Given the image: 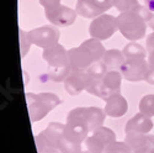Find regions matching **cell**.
I'll return each instance as SVG.
<instances>
[{"label":"cell","mask_w":154,"mask_h":153,"mask_svg":"<svg viewBox=\"0 0 154 153\" xmlns=\"http://www.w3.org/2000/svg\"><path fill=\"white\" fill-rule=\"evenodd\" d=\"M106 52L102 42L90 37L78 47L68 49V58L73 69H88L94 62L101 61Z\"/></svg>","instance_id":"1"},{"label":"cell","mask_w":154,"mask_h":153,"mask_svg":"<svg viewBox=\"0 0 154 153\" xmlns=\"http://www.w3.org/2000/svg\"><path fill=\"white\" fill-rule=\"evenodd\" d=\"M43 61L47 62V75L53 82H64L72 72V66L68 58V51L60 43H56L43 49Z\"/></svg>","instance_id":"2"},{"label":"cell","mask_w":154,"mask_h":153,"mask_svg":"<svg viewBox=\"0 0 154 153\" xmlns=\"http://www.w3.org/2000/svg\"><path fill=\"white\" fill-rule=\"evenodd\" d=\"M26 103L31 122H37L57 108L62 100L53 93H26Z\"/></svg>","instance_id":"3"},{"label":"cell","mask_w":154,"mask_h":153,"mask_svg":"<svg viewBox=\"0 0 154 153\" xmlns=\"http://www.w3.org/2000/svg\"><path fill=\"white\" fill-rule=\"evenodd\" d=\"M116 19L119 31L128 41H138L146 36L147 21L143 17H140L137 12H120V15L116 16Z\"/></svg>","instance_id":"4"},{"label":"cell","mask_w":154,"mask_h":153,"mask_svg":"<svg viewBox=\"0 0 154 153\" xmlns=\"http://www.w3.org/2000/svg\"><path fill=\"white\" fill-rule=\"evenodd\" d=\"M106 116L107 115L105 114V110H102L97 106L75 108L68 112L67 120H74L85 125L91 133L94 130L104 126Z\"/></svg>","instance_id":"5"},{"label":"cell","mask_w":154,"mask_h":153,"mask_svg":"<svg viewBox=\"0 0 154 153\" xmlns=\"http://www.w3.org/2000/svg\"><path fill=\"white\" fill-rule=\"evenodd\" d=\"M119 31L117 27V19L109 15L102 14L95 19H93L90 26H89V35L93 38H97L100 41L109 40L115 32Z\"/></svg>","instance_id":"6"},{"label":"cell","mask_w":154,"mask_h":153,"mask_svg":"<svg viewBox=\"0 0 154 153\" xmlns=\"http://www.w3.org/2000/svg\"><path fill=\"white\" fill-rule=\"evenodd\" d=\"M116 141V133L111 129L101 126L94 130L85 139L86 149L94 153H104L106 147Z\"/></svg>","instance_id":"7"},{"label":"cell","mask_w":154,"mask_h":153,"mask_svg":"<svg viewBox=\"0 0 154 153\" xmlns=\"http://www.w3.org/2000/svg\"><path fill=\"white\" fill-rule=\"evenodd\" d=\"M27 36L32 45L45 49V48H48L51 46L58 43L60 33L57 26H47L46 25V26H41V27H37V29L29 31Z\"/></svg>","instance_id":"8"},{"label":"cell","mask_w":154,"mask_h":153,"mask_svg":"<svg viewBox=\"0 0 154 153\" xmlns=\"http://www.w3.org/2000/svg\"><path fill=\"white\" fill-rule=\"evenodd\" d=\"M113 6V0H78L75 10L85 19H95Z\"/></svg>","instance_id":"9"},{"label":"cell","mask_w":154,"mask_h":153,"mask_svg":"<svg viewBox=\"0 0 154 153\" xmlns=\"http://www.w3.org/2000/svg\"><path fill=\"white\" fill-rule=\"evenodd\" d=\"M148 69L149 64L146 59H126L120 68V72L123 79L137 83L144 80Z\"/></svg>","instance_id":"10"},{"label":"cell","mask_w":154,"mask_h":153,"mask_svg":"<svg viewBox=\"0 0 154 153\" xmlns=\"http://www.w3.org/2000/svg\"><path fill=\"white\" fill-rule=\"evenodd\" d=\"M46 19L57 27H68L73 25L76 20L78 12L74 9H70L68 6L59 5L56 9L45 11Z\"/></svg>","instance_id":"11"},{"label":"cell","mask_w":154,"mask_h":153,"mask_svg":"<svg viewBox=\"0 0 154 153\" xmlns=\"http://www.w3.org/2000/svg\"><path fill=\"white\" fill-rule=\"evenodd\" d=\"M90 75L86 73V69H73L68 78L64 80V88L69 95L75 96L79 95L82 92L86 90L90 82Z\"/></svg>","instance_id":"12"},{"label":"cell","mask_w":154,"mask_h":153,"mask_svg":"<svg viewBox=\"0 0 154 153\" xmlns=\"http://www.w3.org/2000/svg\"><path fill=\"white\" fill-rule=\"evenodd\" d=\"M64 126L60 122H49L43 131L35 136V142H41L59 148V142L64 133Z\"/></svg>","instance_id":"13"},{"label":"cell","mask_w":154,"mask_h":153,"mask_svg":"<svg viewBox=\"0 0 154 153\" xmlns=\"http://www.w3.org/2000/svg\"><path fill=\"white\" fill-rule=\"evenodd\" d=\"M125 142L132 148L133 153H150L154 149V135L130 132L126 133Z\"/></svg>","instance_id":"14"},{"label":"cell","mask_w":154,"mask_h":153,"mask_svg":"<svg viewBox=\"0 0 154 153\" xmlns=\"http://www.w3.org/2000/svg\"><path fill=\"white\" fill-rule=\"evenodd\" d=\"M122 74L120 70H109L101 79L102 82V100H107L115 94H121Z\"/></svg>","instance_id":"15"},{"label":"cell","mask_w":154,"mask_h":153,"mask_svg":"<svg viewBox=\"0 0 154 153\" xmlns=\"http://www.w3.org/2000/svg\"><path fill=\"white\" fill-rule=\"evenodd\" d=\"M89 135H90V131H89V129L85 125L74 120H67L66 126H64L63 136L68 138L69 141L82 145L83 142H85V139L88 138Z\"/></svg>","instance_id":"16"},{"label":"cell","mask_w":154,"mask_h":153,"mask_svg":"<svg viewBox=\"0 0 154 153\" xmlns=\"http://www.w3.org/2000/svg\"><path fill=\"white\" fill-rule=\"evenodd\" d=\"M154 127V123L152 119L147 115L138 112L133 117H131L127 121L125 126V132L130 133V132H137V133H149Z\"/></svg>","instance_id":"17"},{"label":"cell","mask_w":154,"mask_h":153,"mask_svg":"<svg viewBox=\"0 0 154 153\" xmlns=\"http://www.w3.org/2000/svg\"><path fill=\"white\" fill-rule=\"evenodd\" d=\"M105 105V114L110 117H122L128 110V103L123 95L115 94L110 96Z\"/></svg>","instance_id":"18"},{"label":"cell","mask_w":154,"mask_h":153,"mask_svg":"<svg viewBox=\"0 0 154 153\" xmlns=\"http://www.w3.org/2000/svg\"><path fill=\"white\" fill-rule=\"evenodd\" d=\"M101 61L106 64L109 70H120L121 66L126 61V57H125L122 51L112 48V49H107Z\"/></svg>","instance_id":"19"},{"label":"cell","mask_w":154,"mask_h":153,"mask_svg":"<svg viewBox=\"0 0 154 153\" xmlns=\"http://www.w3.org/2000/svg\"><path fill=\"white\" fill-rule=\"evenodd\" d=\"M122 52H123L126 59H146V57L148 56L147 48L139 43H136V42L127 43L123 47Z\"/></svg>","instance_id":"20"},{"label":"cell","mask_w":154,"mask_h":153,"mask_svg":"<svg viewBox=\"0 0 154 153\" xmlns=\"http://www.w3.org/2000/svg\"><path fill=\"white\" fill-rule=\"evenodd\" d=\"M107 72H109V68L106 67V64L102 61L94 62L93 64L86 69V73L90 75V78H94V79H102Z\"/></svg>","instance_id":"21"},{"label":"cell","mask_w":154,"mask_h":153,"mask_svg":"<svg viewBox=\"0 0 154 153\" xmlns=\"http://www.w3.org/2000/svg\"><path fill=\"white\" fill-rule=\"evenodd\" d=\"M139 112H142L149 117L154 116V94L144 95L139 101Z\"/></svg>","instance_id":"22"},{"label":"cell","mask_w":154,"mask_h":153,"mask_svg":"<svg viewBox=\"0 0 154 153\" xmlns=\"http://www.w3.org/2000/svg\"><path fill=\"white\" fill-rule=\"evenodd\" d=\"M59 151L60 153H82L83 149H82V145L74 143L63 136L59 142Z\"/></svg>","instance_id":"23"},{"label":"cell","mask_w":154,"mask_h":153,"mask_svg":"<svg viewBox=\"0 0 154 153\" xmlns=\"http://www.w3.org/2000/svg\"><path fill=\"white\" fill-rule=\"evenodd\" d=\"M104 153H133V151L126 142L115 141L106 147Z\"/></svg>","instance_id":"24"},{"label":"cell","mask_w":154,"mask_h":153,"mask_svg":"<svg viewBox=\"0 0 154 153\" xmlns=\"http://www.w3.org/2000/svg\"><path fill=\"white\" fill-rule=\"evenodd\" d=\"M139 5L138 0H113V6L120 12L132 11L134 8Z\"/></svg>","instance_id":"25"},{"label":"cell","mask_w":154,"mask_h":153,"mask_svg":"<svg viewBox=\"0 0 154 153\" xmlns=\"http://www.w3.org/2000/svg\"><path fill=\"white\" fill-rule=\"evenodd\" d=\"M86 92L91 95H95L100 99H102V82L101 79H94L91 78L89 82V85L86 88Z\"/></svg>","instance_id":"26"},{"label":"cell","mask_w":154,"mask_h":153,"mask_svg":"<svg viewBox=\"0 0 154 153\" xmlns=\"http://www.w3.org/2000/svg\"><path fill=\"white\" fill-rule=\"evenodd\" d=\"M36 147L38 153H60L59 148L49 146V145H45V143H40V142H36Z\"/></svg>","instance_id":"27"},{"label":"cell","mask_w":154,"mask_h":153,"mask_svg":"<svg viewBox=\"0 0 154 153\" xmlns=\"http://www.w3.org/2000/svg\"><path fill=\"white\" fill-rule=\"evenodd\" d=\"M38 2H40V4L45 8V11L56 9L59 5H62L60 4V0H38Z\"/></svg>","instance_id":"28"},{"label":"cell","mask_w":154,"mask_h":153,"mask_svg":"<svg viewBox=\"0 0 154 153\" xmlns=\"http://www.w3.org/2000/svg\"><path fill=\"white\" fill-rule=\"evenodd\" d=\"M146 48L148 56H154V31L147 36V41H146Z\"/></svg>","instance_id":"29"},{"label":"cell","mask_w":154,"mask_h":153,"mask_svg":"<svg viewBox=\"0 0 154 153\" xmlns=\"http://www.w3.org/2000/svg\"><path fill=\"white\" fill-rule=\"evenodd\" d=\"M144 80H146L148 84L154 85V67H150V66H149V69H148V72H147V74H146Z\"/></svg>","instance_id":"30"},{"label":"cell","mask_w":154,"mask_h":153,"mask_svg":"<svg viewBox=\"0 0 154 153\" xmlns=\"http://www.w3.org/2000/svg\"><path fill=\"white\" fill-rule=\"evenodd\" d=\"M144 5L154 14V0H144Z\"/></svg>","instance_id":"31"},{"label":"cell","mask_w":154,"mask_h":153,"mask_svg":"<svg viewBox=\"0 0 154 153\" xmlns=\"http://www.w3.org/2000/svg\"><path fill=\"white\" fill-rule=\"evenodd\" d=\"M148 64L150 67H154V56H148Z\"/></svg>","instance_id":"32"},{"label":"cell","mask_w":154,"mask_h":153,"mask_svg":"<svg viewBox=\"0 0 154 153\" xmlns=\"http://www.w3.org/2000/svg\"><path fill=\"white\" fill-rule=\"evenodd\" d=\"M148 26L154 31V14H153V17L149 20V22H148Z\"/></svg>","instance_id":"33"},{"label":"cell","mask_w":154,"mask_h":153,"mask_svg":"<svg viewBox=\"0 0 154 153\" xmlns=\"http://www.w3.org/2000/svg\"><path fill=\"white\" fill-rule=\"evenodd\" d=\"M82 153H94V152H90V151H88V149H85V151H82Z\"/></svg>","instance_id":"34"},{"label":"cell","mask_w":154,"mask_h":153,"mask_svg":"<svg viewBox=\"0 0 154 153\" xmlns=\"http://www.w3.org/2000/svg\"><path fill=\"white\" fill-rule=\"evenodd\" d=\"M150 153H154V149H153V151H152V152H150Z\"/></svg>","instance_id":"35"}]
</instances>
